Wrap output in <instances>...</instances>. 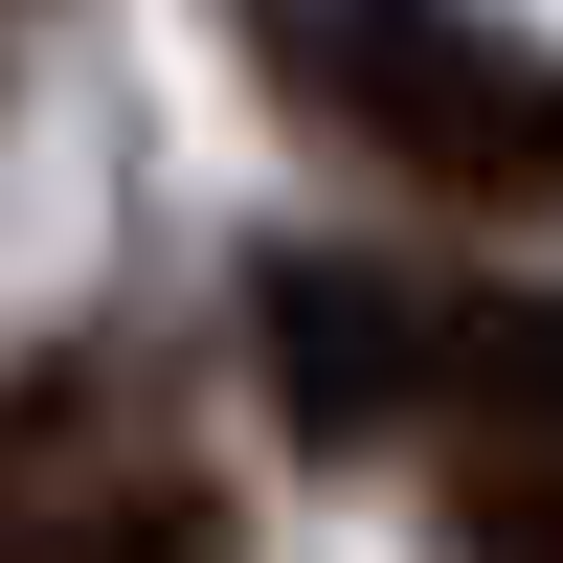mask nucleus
Masks as SVG:
<instances>
[{"label":"nucleus","instance_id":"1","mask_svg":"<svg viewBox=\"0 0 563 563\" xmlns=\"http://www.w3.org/2000/svg\"><path fill=\"white\" fill-rule=\"evenodd\" d=\"M294 45H316V90H339L406 180H451V203H541L563 180V68L541 45L451 23V0H316Z\"/></svg>","mask_w":563,"mask_h":563},{"label":"nucleus","instance_id":"3","mask_svg":"<svg viewBox=\"0 0 563 563\" xmlns=\"http://www.w3.org/2000/svg\"><path fill=\"white\" fill-rule=\"evenodd\" d=\"M429 384H474L496 429H563V294H474V316H429Z\"/></svg>","mask_w":563,"mask_h":563},{"label":"nucleus","instance_id":"2","mask_svg":"<svg viewBox=\"0 0 563 563\" xmlns=\"http://www.w3.org/2000/svg\"><path fill=\"white\" fill-rule=\"evenodd\" d=\"M271 406H294L316 451L406 429V406H429V294H384V271H271Z\"/></svg>","mask_w":563,"mask_h":563}]
</instances>
